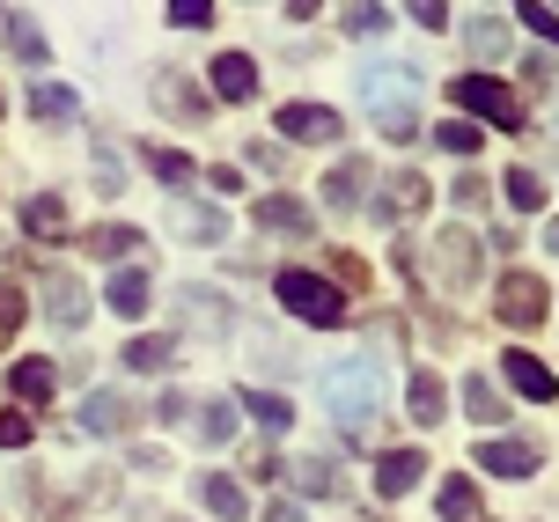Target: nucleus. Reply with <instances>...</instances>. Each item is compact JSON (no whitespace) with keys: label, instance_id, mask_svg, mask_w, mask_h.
Returning a JSON list of instances; mask_svg holds the SVG:
<instances>
[{"label":"nucleus","instance_id":"nucleus-18","mask_svg":"<svg viewBox=\"0 0 559 522\" xmlns=\"http://www.w3.org/2000/svg\"><path fill=\"white\" fill-rule=\"evenodd\" d=\"M199 500H206V515H222V522L251 515V500H243V486H236L228 471H199Z\"/></svg>","mask_w":559,"mask_h":522},{"label":"nucleus","instance_id":"nucleus-6","mask_svg":"<svg viewBox=\"0 0 559 522\" xmlns=\"http://www.w3.org/2000/svg\"><path fill=\"white\" fill-rule=\"evenodd\" d=\"M493 309H501V324L523 331V324H545L552 295H545V280H537V273H508L501 280V302H493Z\"/></svg>","mask_w":559,"mask_h":522},{"label":"nucleus","instance_id":"nucleus-2","mask_svg":"<svg viewBox=\"0 0 559 522\" xmlns=\"http://www.w3.org/2000/svg\"><path fill=\"white\" fill-rule=\"evenodd\" d=\"M324 413L346 427V435H361L368 419L383 413V368L376 360H338V368H324Z\"/></svg>","mask_w":559,"mask_h":522},{"label":"nucleus","instance_id":"nucleus-49","mask_svg":"<svg viewBox=\"0 0 559 522\" xmlns=\"http://www.w3.org/2000/svg\"><path fill=\"white\" fill-rule=\"evenodd\" d=\"M545 250H552V258H559V221H545Z\"/></svg>","mask_w":559,"mask_h":522},{"label":"nucleus","instance_id":"nucleus-31","mask_svg":"<svg viewBox=\"0 0 559 522\" xmlns=\"http://www.w3.org/2000/svg\"><path fill=\"white\" fill-rule=\"evenodd\" d=\"M133 244H140V228H126V221H111V228H88V250H96V258H133Z\"/></svg>","mask_w":559,"mask_h":522},{"label":"nucleus","instance_id":"nucleus-35","mask_svg":"<svg viewBox=\"0 0 559 522\" xmlns=\"http://www.w3.org/2000/svg\"><path fill=\"white\" fill-rule=\"evenodd\" d=\"M383 29H391V15L376 0H346V37H383Z\"/></svg>","mask_w":559,"mask_h":522},{"label":"nucleus","instance_id":"nucleus-39","mask_svg":"<svg viewBox=\"0 0 559 522\" xmlns=\"http://www.w3.org/2000/svg\"><path fill=\"white\" fill-rule=\"evenodd\" d=\"M295 486H302V494H324V500H332V494H338V471L309 456V464H295Z\"/></svg>","mask_w":559,"mask_h":522},{"label":"nucleus","instance_id":"nucleus-34","mask_svg":"<svg viewBox=\"0 0 559 522\" xmlns=\"http://www.w3.org/2000/svg\"><path fill=\"white\" fill-rule=\"evenodd\" d=\"M442 273L464 287V280L478 273V244H464V236H442Z\"/></svg>","mask_w":559,"mask_h":522},{"label":"nucleus","instance_id":"nucleus-1","mask_svg":"<svg viewBox=\"0 0 559 522\" xmlns=\"http://www.w3.org/2000/svg\"><path fill=\"white\" fill-rule=\"evenodd\" d=\"M354 96H361V110L376 118V133L413 140V126H419V74H413V67H391V59H376V67H361Z\"/></svg>","mask_w":559,"mask_h":522},{"label":"nucleus","instance_id":"nucleus-20","mask_svg":"<svg viewBox=\"0 0 559 522\" xmlns=\"http://www.w3.org/2000/svg\"><path fill=\"white\" fill-rule=\"evenodd\" d=\"M23 228L37 236V244H59V236H67V199H59V192L23 199Z\"/></svg>","mask_w":559,"mask_h":522},{"label":"nucleus","instance_id":"nucleus-45","mask_svg":"<svg viewBox=\"0 0 559 522\" xmlns=\"http://www.w3.org/2000/svg\"><path fill=\"white\" fill-rule=\"evenodd\" d=\"M23 441H29V419L8 413V419H0V449H23Z\"/></svg>","mask_w":559,"mask_h":522},{"label":"nucleus","instance_id":"nucleus-12","mask_svg":"<svg viewBox=\"0 0 559 522\" xmlns=\"http://www.w3.org/2000/svg\"><path fill=\"white\" fill-rule=\"evenodd\" d=\"M442 405H449V390H442V376H435V368H413V376H405V413L419 419V427H442Z\"/></svg>","mask_w":559,"mask_h":522},{"label":"nucleus","instance_id":"nucleus-5","mask_svg":"<svg viewBox=\"0 0 559 522\" xmlns=\"http://www.w3.org/2000/svg\"><path fill=\"white\" fill-rule=\"evenodd\" d=\"M280 133L302 140V147H332V140L346 133V118H338L332 104H280Z\"/></svg>","mask_w":559,"mask_h":522},{"label":"nucleus","instance_id":"nucleus-17","mask_svg":"<svg viewBox=\"0 0 559 522\" xmlns=\"http://www.w3.org/2000/svg\"><path fill=\"white\" fill-rule=\"evenodd\" d=\"M104 302H111L118 317H147V302H155V280L140 273V265H118L111 287H104Z\"/></svg>","mask_w":559,"mask_h":522},{"label":"nucleus","instance_id":"nucleus-46","mask_svg":"<svg viewBox=\"0 0 559 522\" xmlns=\"http://www.w3.org/2000/svg\"><path fill=\"white\" fill-rule=\"evenodd\" d=\"M192 413V405H185V398H177V390H163V405H155V419H169V427H177V419Z\"/></svg>","mask_w":559,"mask_h":522},{"label":"nucleus","instance_id":"nucleus-13","mask_svg":"<svg viewBox=\"0 0 559 522\" xmlns=\"http://www.w3.org/2000/svg\"><path fill=\"white\" fill-rule=\"evenodd\" d=\"M501 376L523 390V398H537V405H545V398H559V376L537 354H523V346H515V354H501Z\"/></svg>","mask_w":559,"mask_h":522},{"label":"nucleus","instance_id":"nucleus-27","mask_svg":"<svg viewBox=\"0 0 559 522\" xmlns=\"http://www.w3.org/2000/svg\"><path fill=\"white\" fill-rule=\"evenodd\" d=\"M464 52H478V59H508V29L493 23V15H472V23H464Z\"/></svg>","mask_w":559,"mask_h":522},{"label":"nucleus","instance_id":"nucleus-8","mask_svg":"<svg viewBox=\"0 0 559 522\" xmlns=\"http://www.w3.org/2000/svg\"><path fill=\"white\" fill-rule=\"evenodd\" d=\"M177 317H185L192 331H206V339H222V331L236 324V309H228L214 287H177Z\"/></svg>","mask_w":559,"mask_h":522},{"label":"nucleus","instance_id":"nucleus-22","mask_svg":"<svg viewBox=\"0 0 559 522\" xmlns=\"http://www.w3.org/2000/svg\"><path fill=\"white\" fill-rule=\"evenodd\" d=\"M52 383H59L52 360H15V368H8V390H15L23 405H45V398H52Z\"/></svg>","mask_w":559,"mask_h":522},{"label":"nucleus","instance_id":"nucleus-25","mask_svg":"<svg viewBox=\"0 0 559 522\" xmlns=\"http://www.w3.org/2000/svg\"><path fill=\"white\" fill-rule=\"evenodd\" d=\"M29 110H37L45 126H67V118L82 110V96H74V88H59V82H37V88H29Z\"/></svg>","mask_w":559,"mask_h":522},{"label":"nucleus","instance_id":"nucleus-47","mask_svg":"<svg viewBox=\"0 0 559 522\" xmlns=\"http://www.w3.org/2000/svg\"><path fill=\"white\" fill-rule=\"evenodd\" d=\"M265 522H302V508H295V500H273V508H265Z\"/></svg>","mask_w":559,"mask_h":522},{"label":"nucleus","instance_id":"nucleus-23","mask_svg":"<svg viewBox=\"0 0 559 522\" xmlns=\"http://www.w3.org/2000/svg\"><path fill=\"white\" fill-rule=\"evenodd\" d=\"M126 413H133V405H126L118 390H88V398H82V427H88V435H118Z\"/></svg>","mask_w":559,"mask_h":522},{"label":"nucleus","instance_id":"nucleus-26","mask_svg":"<svg viewBox=\"0 0 559 522\" xmlns=\"http://www.w3.org/2000/svg\"><path fill=\"white\" fill-rule=\"evenodd\" d=\"M0 29H8V52H15V59H29V67H45V59H52V52H45V29L29 23V15H8Z\"/></svg>","mask_w":559,"mask_h":522},{"label":"nucleus","instance_id":"nucleus-28","mask_svg":"<svg viewBox=\"0 0 559 522\" xmlns=\"http://www.w3.org/2000/svg\"><path fill=\"white\" fill-rule=\"evenodd\" d=\"M169 360H177L169 339H133V346H126V368H133V376H163Z\"/></svg>","mask_w":559,"mask_h":522},{"label":"nucleus","instance_id":"nucleus-14","mask_svg":"<svg viewBox=\"0 0 559 522\" xmlns=\"http://www.w3.org/2000/svg\"><path fill=\"white\" fill-rule=\"evenodd\" d=\"M368 192H376V169H368L361 155H354V163H338L332 177H324V206H338V214H346V206H361Z\"/></svg>","mask_w":559,"mask_h":522},{"label":"nucleus","instance_id":"nucleus-16","mask_svg":"<svg viewBox=\"0 0 559 522\" xmlns=\"http://www.w3.org/2000/svg\"><path fill=\"white\" fill-rule=\"evenodd\" d=\"M169 228L185 236V244H222L228 221L214 214V206H192V199H169Z\"/></svg>","mask_w":559,"mask_h":522},{"label":"nucleus","instance_id":"nucleus-29","mask_svg":"<svg viewBox=\"0 0 559 522\" xmlns=\"http://www.w3.org/2000/svg\"><path fill=\"white\" fill-rule=\"evenodd\" d=\"M192 427H199V441H206V449H222L228 435H236V405H222V398H214V405H192Z\"/></svg>","mask_w":559,"mask_h":522},{"label":"nucleus","instance_id":"nucleus-15","mask_svg":"<svg viewBox=\"0 0 559 522\" xmlns=\"http://www.w3.org/2000/svg\"><path fill=\"white\" fill-rule=\"evenodd\" d=\"M419 478H427V456H419V449H391V456L376 464V494L397 500V494H413Z\"/></svg>","mask_w":559,"mask_h":522},{"label":"nucleus","instance_id":"nucleus-38","mask_svg":"<svg viewBox=\"0 0 559 522\" xmlns=\"http://www.w3.org/2000/svg\"><path fill=\"white\" fill-rule=\"evenodd\" d=\"M23 317H29V295H23V287H0V346L23 331Z\"/></svg>","mask_w":559,"mask_h":522},{"label":"nucleus","instance_id":"nucleus-10","mask_svg":"<svg viewBox=\"0 0 559 522\" xmlns=\"http://www.w3.org/2000/svg\"><path fill=\"white\" fill-rule=\"evenodd\" d=\"M251 221H258V228H273V236H309V228H317V214H309L295 192H265L251 206Z\"/></svg>","mask_w":559,"mask_h":522},{"label":"nucleus","instance_id":"nucleus-42","mask_svg":"<svg viewBox=\"0 0 559 522\" xmlns=\"http://www.w3.org/2000/svg\"><path fill=\"white\" fill-rule=\"evenodd\" d=\"M435 140H442L449 155H478V126H464V118H449V126H442Z\"/></svg>","mask_w":559,"mask_h":522},{"label":"nucleus","instance_id":"nucleus-44","mask_svg":"<svg viewBox=\"0 0 559 522\" xmlns=\"http://www.w3.org/2000/svg\"><path fill=\"white\" fill-rule=\"evenodd\" d=\"M449 199H456V206H464V214H472L478 199H486V185H478V177H456V185H449Z\"/></svg>","mask_w":559,"mask_h":522},{"label":"nucleus","instance_id":"nucleus-43","mask_svg":"<svg viewBox=\"0 0 559 522\" xmlns=\"http://www.w3.org/2000/svg\"><path fill=\"white\" fill-rule=\"evenodd\" d=\"M419 29H449V0H405Z\"/></svg>","mask_w":559,"mask_h":522},{"label":"nucleus","instance_id":"nucleus-33","mask_svg":"<svg viewBox=\"0 0 559 522\" xmlns=\"http://www.w3.org/2000/svg\"><path fill=\"white\" fill-rule=\"evenodd\" d=\"M435 508H442V522H472V515H478V494H472V478H449Z\"/></svg>","mask_w":559,"mask_h":522},{"label":"nucleus","instance_id":"nucleus-4","mask_svg":"<svg viewBox=\"0 0 559 522\" xmlns=\"http://www.w3.org/2000/svg\"><path fill=\"white\" fill-rule=\"evenodd\" d=\"M456 110H472V118H486V126H501V133H515L523 126V104H515V88L493 82V74H456Z\"/></svg>","mask_w":559,"mask_h":522},{"label":"nucleus","instance_id":"nucleus-37","mask_svg":"<svg viewBox=\"0 0 559 522\" xmlns=\"http://www.w3.org/2000/svg\"><path fill=\"white\" fill-rule=\"evenodd\" d=\"M515 15H523V29H531V37H545V45H559V15L545 8V0H515Z\"/></svg>","mask_w":559,"mask_h":522},{"label":"nucleus","instance_id":"nucleus-11","mask_svg":"<svg viewBox=\"0 0 559 522\" xmlns=\"http://www.w3.org/2000/svg\"><path fill=\"white\" fill-rule=\"evenodd\" d=\"M206 74H214V96H222V104H251L258 96V59L251 52H222Z\"/></svg>","mask_w":559,"mask_h":522},{"label":"nucleus","instance_id":"nucleus-41","mask_svg":"<svg viewBox=\"0 0 559 522\" xmlns=\"http://www.w3.org/2000/svg\"><path fill=\"white\" fill-rule=\"evenodd\" d=\"M169 23L177 29H206L214 23V0H169Z\"/></svg>","mask_w":559,"mask_h":522},{"label":"nucleus","instance_id":"nucleus-7","mask_svg":"<svg viewBox=\"0 0 559 522\" xmlns=\"http://www.w3.org/2000/svg\"><path fill=\"white\" fill-rule=\"evenodd\" d=\"M472 464H478V471H493V478H531L545 456H537V441H478Z\"/></svg>","mask_w":559,"mask_h":522},{"label":"nucleus","instance_id":"nucleus-19","mask_svg":"<svg viewBox=\"0 0 559 522\" xmlns=\"http://www.w3.org/2000/svg\"><path fill=\"white\" fill-rule=\"evenodd\" d=\"M155 104H163V110H177L185 126H206V110H214V104H206V96H199L192 82H185V74H155Z\"/></svg>","mask_w":559,"mask_h":522},{"label":"nucleus","instance_id":"nucleus-24","mask_svg":"<svg viewBox=\"0 0 559 522\" xmlns=\"http://www.w3.org/2000/svg\"><path fill=\"white\" fill-rule=\"evenodd\" d=\"M236 405H243V413H251L258 427H265V435H280V427H295V405H287L280 390H243Z\"/></svg>","mask_w":559,"mask_h":522},{"label":"nucleus","instance_id":"nucleus-30","mask_svg":"<svg viewBox=\"0 0 559 522\" xmlns=\"http://www.w3.org/2000/svg\"><path fill=\"white\" fill-rule=\"evenodd\" d=\"M464 413L493 427V419H508V405H501V390L486 383V376H464Z\"/></svg>","mask_w":559,"mask_h":522},{"label":"nucleus","instance_id":"nucleus-32","mask_svg":"<svg viewBox=\"0 0 559 522\" xmlns=\"http://www.w3.org/2000/svg\"><path fill=\"white\" fill-rule=\"evenodd\" d=\"M508 206H515V214H537V206H545V177H537V169H508Z\"/></svg>","mask_w":559,"mask_h":522},{"label":"nucleus","instance_id":"nucleus-40","mask_svg":"<svg viewBox=\"0 0 559 522\" xmlns=\"http://www.w3.org/2000/svg\"><path fill=\"white\" fill-rule=\"evenodd\" d=\"M96 192H104V199H111V192H126V155L96 147Z\"/></svg>","mask_w":559,"mask_h":522},{"label":"nucleus","instance_id":"nucleus-21","mask_svg":"<svg viewBox=\"0 0 559 522\" xmlns=\"http://www.w3.org/2000/svg\"><path fill=\"white\" fill-rule=\"evenodd\" d=\"M419 206H427V177H413V169H405V177H391V185H383V199H376V221L419 214Z\"/></svg>","mask_w":559,"mask_h":522},{"label":"nucleus","instance_id":"nucleus-36","mask_svg":"<svg viewBox=\"0 0 559 522\" xmlns=\"http://www.w3.org/2000/svg\"><path fill=\"white\" fill-rule=\"evenodd\" d=\"M147 169H155V177H163L169 192H177V185H185V177H199V169L185 163V155H177V147H147Z\"/></svg>","mask_w":559,"mask_h":522},{"label":"nucleus","instance_id":"nucleus-9","mask_svg":"<svg viewBox=\"0 0 559 522\" xmlns=\"http://www.w3.org/2000/svg\"><path fill=\"white\" fill-rule=\"evenodd\" d=\"M45 317H52L59 331H82L88 324V287L74 273H52L45 280Z\"/></svg>","mask_w":559,"mask_h":522},{"label":"nucleus","instance_id":"nucleus-3","mask_svg":"<svg viewBox=\"0 0 559 522\" xmlns=\"http://www.w3.org/2000/svg\"><path fill=\"white\" fill-rule=\"evenodd\" d=\"M280 287V309H287V317H302V324H346V295H338L332 280H317V273H280L273 280Z\"/></svg>","mask_w":559,"mask_h":522},{"label":"nucleus","instance_id":"nucleus-48","mask_svg":"<svg viewBox=\"0 0 559 522\" xmlns=\"http://www.w3.org/2000/svg\"><path fill=\"white\" fill-rule=\"evenodd\" d=\"M317 8H324V0H287V15H295V23H302V15H317Z\"/></svg>","mask_w":559,"mask_h":522}]
</instances>
